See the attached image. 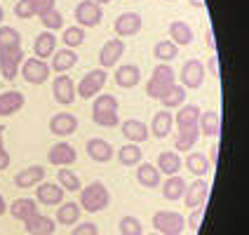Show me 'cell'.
Here are the masks:
<instances>
[{
    "label": "cell",
    "mask_w": 249,
    "mask_h": 235,
    "mask_svg": "<svg viewBox=\"0 0 249 235\" xmlns=\"http://www.w3.org/2000/svg\"><path fill=\"white\" fill-rule=\"evenodd\" d=\"M80 209L89 212V214H97V212H104V209L111 205V193L106 188L104 181H92L89 186L80 188Z\"/></svg>",
    "instance_id": "6da1fadb"
},
{
    "label": "cell",
    "mask_w": 249,
    "mask_h": 235,
    "mask_svg": "<svg viewBox=\"0 0 249 235\" xmlns=\"http://www.w3.org/2000/svg\"><path fill=\"white\" fill-rule=\"evenodd\" d=\"M174 83H177L174 69H172L169 64H158L155 71H153L151 80H148V85H146V94L151 99H160Z\"/></svg>",
    "instance_id": "7a4b0ae2"
},
{
    "label": "cell",
    "mask_w": 249,
    "mask_h": 235,
    "mask_svg": "<svg viewBox=\"0 0 249 235\" xmlns=\"http://www.w3.org/2000/svg\"><path fill=\"white\" fill-rule=\"evenodd\" d=\"M108 80V71L104 69H92L83 75V80L75 87V94H80L83 99H94L104 90V85Z\"/></svg>",
    "instance_id": "3957f363"
},
{
    "label": "cell",
    "mask_w": 249,
    "mask_h": 235,
    "mask_svg": "<svg viewBox=\"0 0 249 235\" xmlns=\"http://www.w3.org/2000/svg\"><path fill=\"white\" fill-rule=\"evenodd\" d=\"M153 228L160 235H181L186 228V219L179 212H155L153 214Z\"/></svg>",
    "instance_id": "277c9868"
},
{
    "label": "cell",
    "mask_w": 249,
    "mask_h": 235,
    "mask_svg": "<svg viewBox=\"0 0 249 235\" xmlns=\"http://www.w3.org/2000/svg\"><path fill=\"white\" fill-rule=\"evenodd\" d=\"M19 73H21V78L31 85H42L50 80V64H45L42 59H36V56H31V59H24L21 61V66H19Z\"/></svg>",
    "instance_id": "5b68a950"
},
{
    "label": "cell",
    "mask_w": 249,
    "mask_h": 235,
    "mask_svg": "<svg viewBox=\"0 0 249 235\" xmlns=\"http://www.w3.org/2000/svg\"><path fill=\"white\" fill-rule=\"evenodd\" d=\"M21 61H24L21 45H17V47H0V73H2L5 80H14L17 78Z\"/></svg>",
    "instance_id": "8992f818"
},
{
    "label": "cell",
    "mask_w": 249,
    "mask_h": 235,
    "mask_svg": "<svg viewBox=\"0 0 249 235\" xmlns=\"http://www.w3.org/2000/svg\"><path fill=\"white\" fill-rule=\"evenodd\" d=\"M101 19H104V10H101V5H97V2L80 0L75 5V21H78L80 28H94L101 24Z\"/></svg>",
    "instance_id": "52a82bcc"
},
{
    "label": "cell",
    "mask_w": 249,
    "mask_h": 235,
    "mask_svg": "<svg viewBox=\"0 0 249 235\" xmlns=\"http://www.w3.org/2000/svg\"><path fill=\"white\" fill-rule=\"evenodd\" d=\"M202 83H205V64L200 59H188L181 69V87L197 90Z\"/></svg>",
    "instance_id": "ba28073f"
},
{
    "label": "cell",
    "mask_w": 249,
    "mask_h": 235,
    "mask_svg": "<svg viewBox=\"0 0 249 235\" xmlns=\"http://www.w3.org/2000/svg\"><path fill=\"white\" fill-rule=\"evenodd\" d=\"M207 193H209V183L202 177H197L193 183H188L186 186V191H183V202H186V207L188 209H195V207H202L205 202H207Z\"/></svg>",
    "instance_id": "9c48e42d"
},
{
    "label": "cell",
    "mask_w": 249,
    "mask_h": 235,
    "mask_svg": "<svg viewBox=\"0 0 249 235\" xmlns=\"http://www.w3.org/2000/svg\"><path fill=\"white\" fill-rule=\"evenodd\" d=\"M124 54V42L120 38H111L108 42H104V47H101V52H99V64H101V69L108 71L113 66H118V61H120V56Z\"/></svg>",
    "instance_id": "30bf717a"
},
{
    "label": "cell",
    "mask_w": 249,
    "mask_h": 235,
    "mask_svg": "<svg viewBox=\"0 0 249 235\" xmlns=\"http://www.w3.org/2000/svg\"><path fill=\"white\" fill-rule=\"evenodd\" d=\"M143 26V19H141V14L139 12H123L118 19H115V33H118V38H129V36H137L139 31Z\"/></svg>",
    "instance_id": "8fae6325"
},
{
    "label": "cell",
    "mask_w": 249,
    "mask_h": 235,
    "mask_svg": "<svg viewBox=\"0 0 249 235\" xmlns=\"http://www.w3.org/2000/svg\"><path fill=\"white\" fill-rule=\"evenodd\" d=\"M64 195H66V191L54 181H40L36 188V200L40 205H61Z\"/></svg>",
    "instance_id": "7c38bea8"
},
{
    "label": "cell",
    "mask_w": 249,
    "mask_h": 235,
    "mask_svg": "<svg viewBox=\"0 0 249 235\" xmlns=\"http://www.w3.org/2000/svg\"><path fill=\"white\" fill-rule=\"evenodd\" d=\"M52 94L54 99L61 104V106H71L73 101H75V85H73V78H69L66 73H61V75H56L54 78V85H52Z\"/></svg>",
    "instance_id": "4fadbf2b"
},
{
    "label": "cell",
    "mask_w": 249,
    "mask_h": 235,
    "mask_svg": "<svg viewBox=\"0 0 249 235\" xmlns=\"http://www.w3.org/2000/svg\"><path fill=\"white\" fill-rule=\"evenodd\" d=\"M47 160L56 167H69L78 160V153H75V148H73L71 144L59 141V144H54V146L47 151Z\"/></svg>",
    "instance_id": "5bb4252c"
},
{
    "label": "cell",
    "mask_w": 249,
    "mask_h": 235,
    "mask_svg": "<svg viewBox=\"0 0 249 235\" xmlns=\"http://www.w3.org/2000/svg\"><path fill=\"white\" fill-rule=\"evenodd\" d=\"M78 129V118L73 113H56L50 118V132L54 137H71Z\"/></svg>",
    "instance_id": "9a60e30c"
},
{
    "label": "cell",
    "mask_w": 249,
    "mask_h": 235,
    "mask_svg": "<svg viewBox=\"0 0 249 235\" xmlns=\"http://www.w3.org/2000/svg\"><path fill=\"white\" fill-rule=\"evenodd\" d=\"M200 106L195 104H186V106H179V111L174 115V125L179 127V132H186V129H195L197 127V120H200Z\"/></svg>",
    "instance_id": "2e32d148"
},
{
    "label": "cell",
    "mask_w": 249,
    "mask_h": 235,
    "mask_svg": "<svg viewBox=\"0 0 249 235\" xmlns=\"http://www.w3.org/2000/svg\"><path fill=\"white\" fill-rule=\"evenodd\" d=\"M24 226H26L28 235H52L56 228L54 219L47 217V214H40V212H36L33 217H28L26 221H24Z\"/></svg>",
    "instance_id": "e0dca14e"
},
{
    "label": "cell",
    "mask_w": 249,
    "mask_h": 235,
    "mask_svg": "<svg viewBox=\"0 0 249 235\" xmlns=\"http://www.w3.org/2000/svg\"><path fill=\"white\" fill-rule=\"evenodd\" d=\"M26 104V99L21 92L17 90H7L0 94V118H7V115H14L17 111H21Z\"/></svg>",
    "instance_id": "ac0fdd59"
},
{
    "label": "cell",
    "mask_w": 249,
    "mask_h": 235,
    "mask_svg": "<svg viewBox=\"0 0 249 235\" xmlns=\"http://www.w3.org/2000/svg\"><path fill=\"white\" fill-rule=\"evenodd\" d=\"M85 151H87V155L94 160V163H108L113 158V146L106 141V139H89L87 144H85Z\"/></svg>",
    "instance_id": "d6986e66"
},
{
    "label": "cell",
    "mask_w": 249,
    "mask_h": 235,
    "mask_svg": "<svg viewBox=\"0 0 249 235\" xmlns=\"http://www.w3.org/2000/svg\"><path fill=\"white\" fill-rule=\"evenodd\" d=\"M56 50V36L52 31H42L40 36H36V42H33V56L36 59H50Z\"/></svg>",
    "instance_id": "ffe728a7"
},
{
    "label": "cell",
    "mask_w": 249,
    "mask_h": 235,
    "mask_svg": "<svg viewBox=\"0 0 249 235\" xmlns=\"http://www.w3.org/2000/svg\"><path fill=\"white\" fill-rule=\"evenodd\" d=\"M40 181H45V167L31 165V167H26V169H21V172L14 177V186H17V188H33V186H38Z\"/></svg>",
    "instance_id": "44dd1931"
},
{
    "label": "cell",
    "mask_w": 249,
    "mask_h": 235,
    "mask_svg": "<svg viewBox=\"0 0 249 235\" xmlns=\"http://www.w3.org/2000/svg\"><path fill=\"white\" fill-rule=\"evenodd\" d=\"M78 64V54H75V50H69V47H64V50H54V54H52V64H50V71H54V73H66L71 71L73 66Z\"/></svg>",
    "instance_id": "7402d4cb"
},
{
    "label": "cell",
    "mask_w": 249,
    "mask_h": 235,
    "mask_svg": "<svg viewBox=\"0 0 249 235\" xmlns=\"http://www.w3.org/2000/svg\"><path fill=\"white\" fill-rule=\"evenodd\" d=\"M139 80H141V69L137 64H123L115 69V83L120 85L123 90H132L137 87Z\"/></svg>",
    "instance_id": "603a6c76"
},
{
    "label": "cell",
    "mask_w": 249,
    "mask_h": 235,
    "mask_svg": "<svg viewBox=\"0 0 249 235\" xmlns=\"http://www.w3.org/2000/svg\"><path fill=\"white\" fill-rule=\"evenodd\" d=\"M172 127H174V115L169 111H158L153 115V123H151V134L155 139H165L169 137V132H172Z\"/></svg>",
    "instance_id": "cb8c5ba5"
},
{
    "label": "cell",
    "mask_w": 249,
    "mask_h": 235,
    "mask_svg": "<svg viewBox=\"0 0 249 235\" xmlns=\"http://www.w3.org/2000/svg\"><path fill=\"white\" fill-rule=\"evenodd\" d=\"M197 129H200V134H205V137H219V134H221V115L216 111L200 113Z\"/></svg>",
    "instance_id": "d4e9b609"
},
{
    "label": "cell",
    "mask_w": 249,
    "mask_h": 235,
    "mask_svg": "<svg viewBox=\"0 0 249 235\" xmlns=\"http://www.w3.org/2000/svg\"><path fill=\"white\" fill-rule=\"evenodd\" d=\"M120 127H123V137H127L129 144H143V141L148 139V127L141 123V120L129 118V120H124Z\"/></svg>",
    "instance_id": "484cf974"
},
{
    "label": "cell",
    "mask_w": 249,
    "mask_h": 235,
    "mask_svg": "<svg viewBox=\"0 0 249 235\" xmlns=\"http://www.w3.org/2000/svg\"><path fill=\"white\" fill-rule=\"evenodd\" d=\"M181 158H179V153L177 151H162L160 155H158V172L160 174H179V169H181Z\"/></svg>",
    "instance_id": "4316f807"
},
{
    "label": "cell",
    "mask_w": 249,
    "mask_h": 235,
    "mask_svg": "<svg viewBox=\"0 0 249 235\" xmlns=\"http://www.w3.org/2000/svg\"><path fill=\"white\" fill-rule=\"evenodd\" d=\"M38 212V202L33 198H19L10 205V214H12L17 221H26L28 217H33Z\"/></svg>",
    "instance_id": "83f0119b"
},
{
    "label": "cell",
    "mask_w": 249,
    "mask_h": 235,
    "mask_svg": "<svg viewBox=\"0 0 249 235\" xmlns=\"http://www.w3.org/2000/svg\"><path fill=\"white\" fill-rule=\"evenodd\" d=\"M80 214H83V209H80L78 202H61L59 209H56V223L73 226V223L80 221Z\"/></svg>",
    "instance_id": "f1b7e54d"
},
{
    "label": "cell",
    "mask_w": 249,
    "mask_h": 235,
    "mask_svg": "<svg viewBox=\"0 0 249 235\" xmlns=\"http://www.w3.org/2000/svg\"><path fill=\"white\" fill-rule=\"evenodd\" d=\"M193 28L188 26L186 21H172L169 24V40L174 42V45H191L193 42Z\"/></svg>",
    "instance_id": "f546056e"
},
{
    "label": "cell",
    "mask_w": 249,
    "mask_h": 235,
    "mask_svg": "<svg viewBox=\"0 0 249 235\" xmlns=\"http://www.w3.org/2000/svg\"><path fill=\"white\" fill-rule=\"evenodd\" d=\"M162 106H165V111H172V108H179L183 106V101H186V87H181L179 83H174L169 90H167L162 97L158 99Z\"/></svg>",
    "instance_id": "4dcf8cb0"
},
{
    "label": "cell",
    "mask_w": 249,
    "mask_h": 235,
    "mask_svg": "<svg viewBox=\"0 0 249 235\" xmlns=\"http://www.w3.org/2000/svg\"><path fill=\"white\" fill-rule=\"evenodd\" d=\"M137 181L141 183V186H146V188H155V186H160V172H158V167L151 165V163H139Z\"/></svg>",
    "instance_id": "1f68e13d"
},
{
    "label": "cell",
    "mask_w": 249,
    "mask_h": 235,
    "mask_svg": "<svg viewBox=\"0 0 249 235\" xmlns=\"http://www.w3.org/2000/svg\"><path fill=\"white\" fill-rule=\"evenodd\" d=\"M183 191H186V181H183V177H179V174H172V177L165 181V186H162V195H165V200H169V202L181 200V198H183Z\"/></svg>",
    "instance_id": "d6a6232c"
},
{
    "label": "cell",
    "mask_w": 249,
    "mask_h": 235,
    "mask_svg": "<svg viewBox=\"0 0 249 235\" xmlns=\"http://www.w3.org/2000/svg\"><path fill=\"white\" fill-rule=\"evenodd\" d=\"M56 179H59V186H61L64 191H71V193H78V191L83 188L80 177H78L73 169H69V167H61V169L56 172Z\"/></svg>",
    "instance_id": "836d02e7"
},
{
    "label": "cell",
    "mask_w": 249,
    "mask_h": 235,
    "mask_svg": "<svg viewBox=\"0 0 249 235\" xmlns=\"http://www.w3.org/2000/svg\"><path fill=\"white\" fill-rule=\"evenodd\" d=\"M153 54H155V59H158L160 64H169V61H174L177 54H179V45H174L172 40H160V42H155Z\"/></svg>",
    "instance_id": "e575fe53"
},
{
    "label": "cell",
    "mask_w": 249,
    "mask_h": 235,
    "mask_svg": "<svg viewBox=\"0 0 249 235\" xmlns=\"http://www.w3.org/2000/svg\"><path fill=\"white\" fill-rule=\"evenodd\" d=\"M186 167H188V172L195 174V177H205V174H209V169H212L205 153H191V155L186 158Z\"/></svg>",
    "instance_id": "d590c367"
},
{
    "label": "cell",
    "mask_w": 249,
    "mask_h": 235,
    "mask_svg": "<svg viewBox=\"0 0 249 235\" xmlns=\"http://www.w3.org/2000/svg\"><path fill=\"white\" fill-rule=\"evenodd\" d=\"M141 148H139V144H124L123 148L118 151V160L123 163L124 167H134L141 163Z\"/></svg>",
    "instance_id": "8d00e7d4"
},
{
    "label": "cell",
    "mask_w": 249,
    "mask_h": 235,
    "mask_svg": "<svg viewBox=\"0 0 249 235\" xmlns=\"http://www.w3.org/2000/svg\"><path fill=\"white\" fill-rule=\"evenodd\" d=\"M120 101L113 94H97L94 104H92V113H118Z\"/></svg>",
    "instance_id": "74e56055"
},
{
    "label": "cell",
    "mask_w": 249,
    "mask_h": 235,
    "mask_svg": "<svg viewBox=\"0 0 249 235\" xmlns=\"http://www.w3.org/2000/svg\"><path fill=\"white\" fill-rule=\"evenodd\" d=\"M197 139H200V129H197V127H195V129L179 132V137H177V141H174V148H177V153L191 151L195 144H197Z\"/></svg>",
    "instance_id": "f35d334b"
},
{
    "label": "cell",
    "mask_w": 249,
    "mask_h": 235,
    "mask_svg": "<svg viewBox=\"0 0 249 235\" xmlns=\"http://www.w3.org/2000/svg\"><path fill=\"white\" fill-rule=\"evenodd\" d=\"M61 42L69 47V50H75V47H80L85 42V28L80 26H69L64 28V33H61Z\"/></svg>",
    "instance_id": "ab89813d"
},
{
    "label": "cell",
    "mask_w": 249,
    "mask_h": 235,
    "mask_svg": "<svg viewBox=\"0 0 249 235\" xmlns=\"http://www.w3.org/2000/svg\"><path fill=\"white\" fill-rule=\"evenodd\" d=\"M118 231H120V235H143V226H141L137 217L127 214L118 221Z\"/></svg>",
    "instance_id": "60d3db41"
},
{
    "label": "cell",
    "mask_w": 249,
    "mask_h": 235,
    "mask_svg": "<svg viewBox=\"0 0 249 235\" xmlns=\"http://www.w3.org/2000/svg\"><path fill=\"white\" fill-rule=\"evenodd\" d=\"M40 24L45 26V31H61L64 28V14L59 12V10H52V12L42 14L40 17Z\"/></svg>",
    "instance_id": "b9f144b4"
},
{
    "label": "cell",
    "mask_w": 249,
    "mask_h": 235,
    "mask_svg": "<svg viewBox=\"0 0 249 235\" xmlns=\"http://www.w3.org/2000/svg\"><path fill=\"white\" fill-rule=\"evenodd\" d=\"M17 45H21L19 31L12 26H0V47H17Z\"/></svg>",
    "instance_id": "7bdbcfd3"
},
{
    "label": "cell",
    "mask_w": 249,
    "mask_h": 235,
    "mask_svg": "<svg viewBox=\"0 0 249 235\" xmlns=\"http://www.w3.org/2000/svg\"><path fill=\"white\" fill-rule=\"evenodd\" d=\"M14 17H17V19H31V17H36L33 0H17V5H14Z\"/></svg>",
    "instance_id": "ee69618b"
},
{
    "label": "cell",
    "mask_w": 249,
    "mask_h": 235,
    "mask_svg": "<svg viewBox=\"0 0 249 235\" xmlns=\"http://www.w3.org/2000/svg\"><path fill=\"white\" fill-rule=\"evenodd\" d=\"M92 120H94L99 127H118V125H120L118 113H92Z\"/></svg>",
    "instance_id": "f6af8a7d"
},
{
    "label": "cell",
    "mask_w": 249,
    "mask_h": 235,
    "mask_svg": "<svg viewBox=\"0 0 249 235\" xmlns=\"http://www.w3.org/2000/svg\"><path fill=\"white\" fill-rule=\"evenodd\" d=\"M71 235H99V226L92 221L87 223H78L73 231H71Z\"/></svg>",
    "instance_id": "bcb514c9"
},
{
    "label": "cell",
    "mask_w": 249,
    "mask_h": 235,
    "mask_svg": "<svg viewBox=\"0 0 249 235\" xmlns=\"http://www.w3.org/2000/svg\"><path fill=\"white\" fill-rule=\"evenodd\" d=\"M205 219V205L202 207H195L191 212V217H188V226H191V231H200V223Z\"/></svg>",
    "instance_id": "7dc6e473"
},
{
    "label": "cell",
    "mask_w": 249,
    "mask_h": 235,
    "mask_svg": "<svg viewBox=\"0 0 249 235\" xmlns=\"http://www.w3.org/2000/svg\"><path fill=\"white\" fill-rule=\"evenodd\" d=\"M54 5H56V0H33V10H36V14H38V17H42V14L56 10Z\"/></svg>",
    "instance_id": "c3c4849f"
},
{
    "label": "cell",
    "mask_w": 249,
    "mask_h": 235,
    "mask_svg": "<svg viewBox=\"0 0 249 235\" xmlns=\"http://www.w3.org/2000/svg\"><path fill=\"white\" fill-rule=\"evenodd\" d=\"M207 69H209V73H212L214 78H219V75H221V71H219V56L216 54H212L207 59Z\"/></svg>",
    "instance_id": "681fc988"
},
{
    "label": "cell",
    "mask_w": 249,
    "mask_h": 235,
    "mask_svg": "<svg viewBox=\"0 0 249 235\" xmlns=\"http://www.w3.org/2000/svg\"><path fill=\"white\" fill-rule=\"evenodd\" d=\"M207 160H209V165H212V167H214V165H216V163H219V144H214V146L209 148Z\"/></svg>",
    "instance_id": "f907efd6"
},
{
    "label": "cell",
    "mask_w": 249,
    "mask_h": 235,
    "mask_svg": "<svg viewBox=\"0 0 249 235\" xmlns=\"http://www.w3.org/2000/svg\"><path fill=\"white\" fill-rule=\"evenodd\" d=\"M10 163H12V160H10V153L2 148V151H0V172H2V169H7Z\"/></svg>",
    "instance_id": "816d5d0a"
},
{
    "label": "cell",
    "mask_w": 249,
    "mask_h": 235,
    "mask_svg": "<svg viewBox=\"0 0 249 235\" xmlns=\"http://www.w3.org/2000/svg\"><path fill=\"white\" fill-rule=\"evenodd\" d=\"M207 47L212 52L216 50V40H214V31H212V28H207Z\"/></svg>",
    "instance_id": "f5cc1de1"
},
{
    "label": "cell",
    "mask_w": 249,
    "mask_h": 235,
    "mask_svg": "<svg viewBox=\"0 0 249 235\" xmlns=\"http://www.w3.org/2000/svg\"><path fill=\"white\" fill-rule=\"evenodd\" d=\"M7 212V202H5V198H2V193H0V217Z\"/></svg>",
    "instance_id": "db71d44e"
},
{
    "label": "cell",
    "mask_w": 249,
    "mask_h": 235,
    "mask_svg": "<svg viewBox=\"0 0 249 235\" xmlns=\"http://www.w3.org/2000/svg\"><path fill=\"white\" fill-rule=\"evenodd\" d=\"M193 7H205V0H191Z\"/></svg>",
    "instance_id": "11a10c76"
},
{
    "label": "cell",
    "mask_w": 249,
    "mask_h": 235,
    "mask_svg": "<svg viewBox=\"0 0 249 235\" xmlns=\"http://www.w3.org/2000/svg\"><path fill=\"white\" fill-rule=\"evenodd\" d=\"M5 148V139H2V129H0V151Z\"/></svg>",
    "instance_id": "9f6ffc18"
},
{
    "label": "cell",
    "mask_w": 249,
    "mask_h": 235,
    "mask_svg": "<svg viewBox=\"0 0 249 235\" xmlns=\"http://www.w3.org/2000/svg\"><path fill=\"white\" fill-rule=\"evenodd\" d=\"M2 19H5V10H2V5H0V24H2Z\"/></svg>",
    "instance_id": "6f0895ef"
},
{
    "label": "cell",
    "mask_w": 249,
    "mask_h": 235,
    "mask_svg": "<svg viewBox=\"0 0 249 235\" xmlns=\"http://www.w3.org/2000/svg\"><path fill=\"white\" fill-rule=\"evenodd\" d=\"M92 2H97V5H106V2H111V0H92Z\"/></svg>",
    "instance_id": "680465c9"
},
{
    "label": "cell",
    "mask_w": 249,
    "mask_h": 235,
    "mask_svg": "<svg viewBox=\"0 0 249 235\" xmlns=\"http://www.w3.org/2000/svg\"><path fill=\"white\" fill-rule=\"evenodd\" d=\"M148 235H160V233H148Z\"/></svg>",
    "instance_id": "91938a15"
},
{
    "label": "cell",
    "mask_w": 249,
    "mask_h": 235,
    "mask_svg": "<svg viewBox=\"0 0 249 235\" xmlns=\"http://www.w3.org/2000/svg\"><path fill=\"white\" fill-rule=\"evenodd\" d=\"M169 2H172V0H169Z\"/></svg>",
    "instance_id": "94428289"
}]
</instances>
